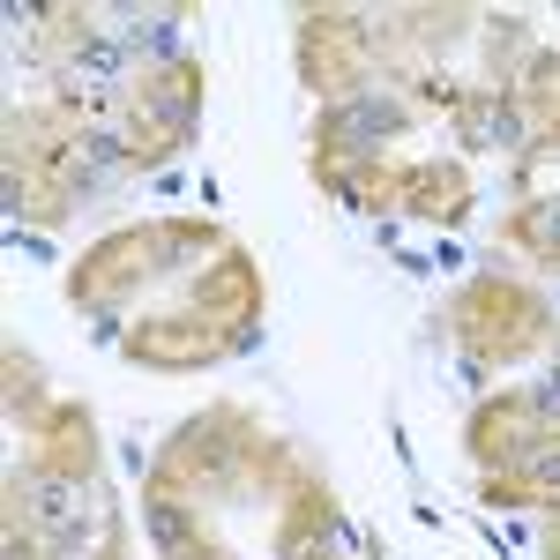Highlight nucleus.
I'll use <instances>...</instances> for the list:
<instances>
[{
	"instance_id": "f257e3e1",
	"label": "nucleus",
	"mask_w": 560,
	"mask_h": 560,
	"mask_svg": "<svg viewBox=\"0 0 560 560\" xmlns=\"http://www.w3.org/2000/svg\"><path fill=\"white\" fill-rule=\"evenodd\" d=\"M448 329H456L464 359L516 366V359L553 345V306L538 300L530 284H516V277H471L456 292V306H448Z\"/></svg>"
},
{
	"instance_id": "f03ea898",
	"label": "nucleus",
	"mask_w": 560,
	"mask_h": 560,
	"mask_svg": "<svg viewBox=\"0 0 560 560\" xmlns=\"http://www.w3.org/2000/svg\"><path fill=\"white\" fill-rule=\"evenodd\" d=\"M120 142H128L135 165H165L179 142L202 120V68L195 60H173V68H150L142 90H128L120 105Z\"/></svg>"
},
{
	"instance_id": "7ed1b4c3",
	"label": "nucleus",
	"mask_w": 560,
	"mask_h": 560,
	"mask_svg": "<svg viewBox=\"0 0 560 560\" xmlns=\"http://www.w3.org/2000/svg\"><path fill=\"white\" fill-rule=\"evenodd\" d=\"M374 15H351V8H306L300 15V75L314 97L345 105L359 90H374Z\"/></svg>"
},
{
	"instance_id": "20e7f679",
	"label": "nucleus",
	"mask_w": 560,
	"mask_h": 560,
	"mask_svg": "<svg viewBox=\"0 0 560 560\" xmlns=\"http://www.w3.org/2000/svg\"><path fill=\"white\" fill-rule=\"evenodd\" d=\"M173 269V247H165V224H128L113 240H97L75 269H68V300L90 306V314H120V306Z\"/></svg>"
},
{
	"instance_id": "39448f33",
	"label": "nucleus",
	"mask_w": 560,
	"mask_h": 560,
	"mask_svg": "<svg viewBox=\"0 0 560 560\" xmlns=\"http://www.w3.org/2000/svg\"><path fill=\"white\" fill-rule=\"evenodd\" d=\"M261 337V329H255ZM255 337H232L224 322L210 314H195V306H179V314H150V322H135L120 351H128L135 366H150V374H202L217 359H232V351H247Z\"/></svg>"
},
{
	"instance_id": "423d86ee",
	"label": "nucleus",
	"mask_w": 560,
	"mask_h": 560,
	"mask_svg": "<svg viewBox=\"0 0 560 560\" xmlns=\"http://www.w3.org/2000/svg\"><path fill=\"white\" fill-rule=\"evenodd\" d=\"M404 128H411V105H404L396 90H359L345 105H329V113L314 120V179L345 173V165H374L382 142H396Z\"/></svg>"
},
{
	"instance_id": "0eeeda50",
	"label": "nucleus",
	"mask_w": 560,
	"mask_h": 560,
	"mask_svg": "<svg viewBox=\"0 0 560 560\" xmlns=\"http://www.w3.org/2000/svg\"><path fill=\"white\" fill-rule=\"evenodd\" d=\"M8 516L15 523H31L45 546H60V553H75L90 538V523H97V501H90V478H68V471H52V464H31V471H15L8 478Z\"/></svg>"
},
{
	"instance_id": "6e6552de",
	"label": "nucleus",
	"mask_w": 560,
	"mask_h": 560,
	"mask_svg": "<svg viewBox=\"0 0 560 560\" xmlns=\"http://www.w3.org/2000/svg\"><path fill=\"white\" fill-rule=\"evenodd\" d=\"M247 456H255V427H247L240 411H210V419H187V427H179V441L158 456V486H173V478H195V486H232Z\"/></svg>"
},
{
	"instance_id": "1a4fd4ad",
	"label": "nucleus",
	"mask_w": 560,
	"mask_h": 560,
	"mask_svg": "<svg viewBox=\"0 0 560 560\" xmlns=\"http://www.w3.org/2000/svg\"><path fill=\"white\" fill-rule=\"evenodd\" d=\"M546 433H553V427L538 419L530 388H523V396H486V404L471 411V456L486 464V478H493V471H516Z\"/></svg>"
},
{
	"instance_id": "9d476101",
	"label": "nucleus",
	"mask_w": 560,
	"mask_h": 560,
	"mask_svg": "<svg viewBox=\"0 0 560 560\" xmlns=\"http://www.w3.org/2000/svg\"><path fill=\"white\" fill-rule=\"evenodd\" d=\"M195 314H210V322H224L232 337H255L261 322V269L240 247H224L217 261H202V277H195Z\"/></svg>"
},
{
	"instance_id": "9b49d317",
	"label": "nucleus",
	"mask_w": 560,
	"mask_h": 560,
	"mask_svg": "<svg viewBox=\"0 0 560 560\" xmlns=\"http://www.w3.org/2000/svg\"><path fill=\"white\" fill-rule=\"evenodd\" d=\"M396 210L427 217V224H464V217H471V179H464V165H441V158H419V165H404V187H396Z\"/></svg>"
},
{
	"instance_id": "f8f14e48",
	"label": "nucleus",
	"mask_w": 560,
	"mask_h": 560,
	"mask_svg": "<svg viewBox=\"0 0 560 560\" xmlns=\"http://www.w3.org/2000/svg\"><path fill=\"white\" fill-rule=\"evenodd\" d=\"M456 142H464V150H523L530 128H523L516 97L501 83H486V90H464V97H456Z\"/></svg>"
},
{
	"instance_id": "ddd939ff",
	"label": "nucleus",
	"mask_w": 560,
	"mask_h": 560,
	"mask_svg": "<svg viewBox=\"0 0 560 560\" xmlns=\"http://www.w3.org/2000/svg\"><path fill=\"white\" fill-rule=\"evenodd\" d=\"M486 501L493 509H546V501H560V433H546L516 471L486 478Z\"/></svg>"
},
{
	"instance_id": "4468645a",
	"label": "nucleus",
	"mask_w": 560,
	"mask_h": 560,
	"mask_svg": "<svg viewBox=\"0 0 560 560\" xmlns=\"http://www.w3.org/2000/svg\"><path fill=\"white\" fill-rule=\"evenodd\" d=\"M113 23H120V45L142 60V75L187 60V52H179V23H187V8H113Z\"/></svg>"
},
{
	"instance_id": "2eb2a0df",
	"label": "nucleus",
	"mask_w": 560,
	"mask_h": 560,
	"mask_svg": "<svg viewBox=\"0 0 560 560\" xmlns=\"http://www.w3.org/2000/svg\"><path fill=\"white\" fill-rule=\"evenodd\" d=\"M509 97H516L523 128L560 150V52H530V60H523V83L509 90Z\"/></svg>"
},
{
	"instance_id": "dca6fc26",
	"label": "nucleus",
	"mask_w": 560,
	"mask_h": 560,
	"mask_svg": "<svg viewBox=\"0 0 560 560\" xmlns=\"http://www.w3.org/2000/svg\"><path fill=\"white\" fill-rule=\"evenodd\" d=\"M38 441H45L38 464H52V471H68V478H90V471H97V427H90L83 404H60V411L38 427Z\"/></svg>"
},
{
	"instance_id": "f3484780",
	"label": "nucleus",
	"mask_w": 560,
	"mask_h": 560,
	"mask_svg": "<svg viewBox=\"0 0 560 560\" xmlns=\"http://www.w3.org/2000/svg\"><path fill=\"white\" fill-rule=\"evenodd\" d=\"M322 187H337L351 210H396V187H404V173H388L382 158H374V165H345V173H322Z\"/></svg>"
},
{
	"instance_id": "a211bd4d",
	"label": "nucleus",
	"mask_w": 560,
	"mask_h": 560,
	"mask_svg": "<svg viewBox=\"0 0 560 560\" xmlns=\"http://www.w3.org/2000/svg\"><path fill=\"white\" fill-rule=\"evenodd\" d=\"M509 240H516L523 255H538V261H553V269H560V195L523 202V210L509 217Z\"/></svg>"
},
{
	"instance_id": "6ab92c4d",
	"label": "nucleus",
	"mask_w": 560,
	"mask_h": 560,
	"mask_svg": "<svg viewBox=\"0 0 560 560\" xmlns=\"http://www.w3.org/2000/svg\"><path fill=\"white\" fill-rule=\"evenodd\" d=\"M45 374L38 366H31V359H23V351H8V411H15V419H31V433L45 427V419H52V411H60V404H45Z\"/></svg>"
},
{
	"instance_id": "aec40b11",
	"label": "nucleus",
	"mask_w": 560,
	"mask_h": 560,
	"mask_svg": "<svg viewBox=\"0 0 560 560\" xmlns=\"http://www.w3.org/2000/svg\"><path fill=\"white\" fill-rule=\"evenodd\" d=\"M523 52V15H493V31H486V60H493V75L509 83V60Z\"/></svg>"
},
{
	"instance_id": "412c9836",
	"label": "nucleus",
	"mask_w": 560,
	"mask_h": 560,
	"mask_svg": "<svg viewBox=\"0 0 560 560\" xmlns=\"http://www.w3.org/2000/svg\"><path fill=\"white\" fill-rule=\"evenodd\" d=\"M0 546H8V560H60V546H45L38 530L15 523V516H8V538H0Z\"/></svg>"
},
{
	"instance_id": "4be33fe9",
	"label": "nucleus",
	"mask_w": 560,
	"mask_h": 560,
	"mask_svg": "<svg viewBox=\"0 0 560 560\" xmlns=\"http://www.w3.org/2000/svg\"><path fill=\"white\" fill-rule=\"evenodd\" d=\"M530 404H538V419H546V427L560 419V366H553V374H546L538 388H530Z\"/></svg>"
}]
</instances>
